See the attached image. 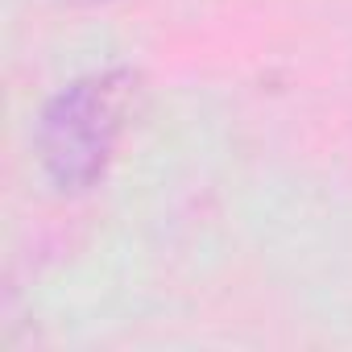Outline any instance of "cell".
I'll use <instances>...</instances> for the list:
<instances>
[{
  "label": "cell",
  "instance_id": "6da1fadb",
  "mask_svg": "<svg viewBox=\"0 0 352 352\" xmlns=\"http://www.w3.org/2000/svg\"><path fill=\"white\" fill-rule=\"evenodd\" d=\"M137 96V75L124 67L96 71L63 87L38 120V153L58 191H87L120 145Z\"/></svg>",
  "mask_w": 352,
  "mask_h": 352
}]
</instances>
